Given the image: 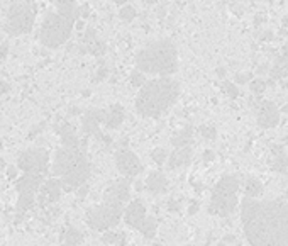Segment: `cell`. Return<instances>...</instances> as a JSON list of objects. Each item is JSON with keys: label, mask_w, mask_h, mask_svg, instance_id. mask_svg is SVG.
<instances>
[{"label": "cell", "mask_w": 288, "mask_h": 246, "mask_svg": "<svg viewBox=\"0 0 288 246\" xmlns=\"http://www.w3.org/2000/svg\"><path fill=\"white\" fill-rule=\"evenodd\" d=\"M241 221L250 244H288V202L244 197Z\"/></svg>", "instance_id": "obj_1"}, {"label": "cell", "mask_w": 288, "mask_h": 246, "mask_svg": "<svg viewBox=\"0 0 288 246\" xmlns=\"http://www.w3.org/2000/svg\"><path fill=\"white\" fill-rule=\"evenodd\" d=\"M180 85L168 76H159L154 80H146L141 85L139 95L136 99V110L143 117L158 119L168 112L178 100Z\"/></svg>", "instance_id": "obj_2"}, {"label": "cell", "mask_w": 288, "mask_h": 246, "mask_svg": "<svg viewBox=\"0 0 288 246\" xmlns=\"http://www.w3.org/2000/svg\"><path fill=\"white\" fill-rule=\"evenodd\" d=\"M55 6L56 9L48 12L39 31V39L51 50L68 41V37L71 36V29L80 16V9L76 7L75 0H55Z\"/></svg>", "instance_id": "obj_3"}, {"label": "cell", "mask_w": 288, "mask_h": 246, "mask_svg": "<svg viewBox=\"0 0 288 246\" xmlns=\"http://www.w3.org/2000/svg\"><path fill=\"white\" fill-rule=\"evenodd\" d=\"M128 200L129 183L126 180H117L105 190L102 204L87 211V224L95 231H107L114 228L124 214Z\"/></svg>", "instance_id": "obj_4"}, {"label": "cell", "mask_w": 288, "mask_h": 246, "mask_svg": "<svg viewBox=\"0 0 288 246\" xmlns=\"http://www.w3.org/2000/svg\"><path fill=\"white\" fill-rule=\"evenodd\" d=\"M92 172L90 161L87 153L80 146L70 148L63 146L58 149L55 155V163H53V175L61 177L63 189L75 190L80 185H85Z\"/></svg>", "instance_id": "obj_5"}, {"label": "cell", "mask_w": 288, "mask_h": 246, "mask_svg": "<svg viewBox=\"0 0 288 246\" xmlns=\"http://www.w3.org/2000/svg\"><path fill=\"white\" fill-rule=\"evenodd\" d=\"M136 66L143 73H149L156 76L172 75L178 68L177 46L170 39L156 41L138 53V56H136Z\"/></svg>", "instance_id": "obj_6"}, {"label": "cell", "mask_w": 288, "mask_h": 246, "mask_svg": "<svg viewBox=\"0 0 288 246\" xmlns=\"http://www.w3.org/2000/svg\"><path fill=\"white\" fill-rule=\"evenodd\" d=\"M237 190H239L237 177L224 175L221 180L217 182L216 189L212 192L209 212L221 216V218L231 216L237 207Z\"/></svg>", "instance_id": "obj_7"}, {"label": "cell", "mask_w": 288, "mask_h": 246, "mask_svg": "<svg viewBox=\"0 0 288 246\" xmlns=\"http://www.w3.org/2000/svg\"><path fill=\"white\" fill-rule=\"evenodd\" d=\"M36 21L34 7L27 2H14L7 14L6 31L11 36H21L31 32V29Z\"/></svg>", "instance_id": "obj_8"}, {"label": "cell", "mask_w": 288, "mask_h": 246, "mask_svg": "<svg viewBox=\"0 0 288 246\" xmlns=\"http://www.w3.org/2000/svg\"><path fill=\"white\" fill-rule=\"evenodd\" d=\"M43 182H45V177L41 173H24L21 178H17L16 189L19 192V199H17L19 212H26L31 209Z\"/></svg>", "instance_id": "obj_9"}, {"label": "cell", "mask_w": 288, "mask_h": 246, "mask_svg": "<svg viewBox=\"0 0 288 246\" xmlns=\"http://www.w3.org/2000/svg\"><path fill=\"white\" fill-rule=\"evenodd\" d=\"M50 165V155L46 149H26L17 158V168L24 173H46Z\"/></svg>", "instance_id": "obj_10"}, {"label": "cell", "mask_w": 288, "mask_h": 246, "mask_svg": "<svg viewBox=\"0 0 288 246\" xmlns=\"http://www.w3.org/2000/svg\"><path fill=\"white\" fill-rule=\"evenodd\" d=\"M115 165L117 170L126 177H138L143 172V165H141L139 158L128 148H122L115 153Z\"/></svg>", "instance_id": "obj_11"}, {"label": "cell", "mask_w": 288, "mask_h": 246, "mask_svg": "<svg viewBox=\"0 0 288 246\" xmlns=\"http://www.w3.org/2000/svg\"><path fill=\"white\" fill-rule=\"evenodd\" d=\"M104 117H105V109L87 110L84 115V124H81V128H84L85 134H92V136H95L97 139L104 141L105 144H110V138H107L105 134H102L99 129V124L104 122Z\"/></svg>", "instance_id": "obj_12"}, {"label": "cell", "mask_w": 288, "mask_h": 246, "mask_svg": "<svg viewBox=\"0 0 288 246\" xmlns=\"http://www.w3.org/2000/svg\"><path fill=\"white\" fill-rule=\"evenodd\" d=\"M124 219H126V224L131 226V228L141 231L143 226L148 219L146 216V207H144V202L143 200H133L131 204H128V207H124Z\"/></svg>", "instance_id": "obj_13"}, {"label": "cell", "mask_w": 288, "mask_h": 246, "mask_svg": "<svg viewBox=\"0 0 288 246\" xmlns=\"http://www.w3.org/2000/svg\"><path fill=\"white\" fill-rule=\"evenodd\" d=\"M280 122V109L271 100H265L258 107V124L263 129H271Z\"/></svg>", "instance_id": "obj_14"}, {"label": "cell", "mask_w": 288, "mask_h": 246, "mask_svg": "<svg viewBox=\"0 0 288 246\" xmlns=\"http://www.w3.org/2000/svg\"><path fill=\"white\" fill-rule=\"evenodd\" d=\"M61 190H63V183L58 178H50V180L43 182L41 187H39V192H41V200L43 202H56L61 197Z\"/></svg>", "instance_id": "obj_15"}, {"label": "cell", "mask_w": 288, "mask_h": 246, "mask_svg": "<svg viewBox=\"0 0 288 246\" xmlns=\"http://www.w3.org/2000/svg\"><path fill=\"white\" fill-rule=\"evenodd\" d=\"M56 133L60 134L63 146H70V148L80 146V138H78L75 128L70 122H61L60 126H56Z\"/></svg>", "instance_id": "obj_16"}, {"label": "cell", "mask_w": 288, "mask_h": 246, "mask_svg": "<svg viewBox=\"0 0 288 246\" xmlns=\"http://www.w3.org/2000/svg\"><path fill=\"white\" fill-rule=\"evenodd\" d=\"M190 160H192V148L190 146L177 148L168 158V168L170 170H177L180 167L188 165Z\"/></svg>", "instance_id": "obj_17"}, {"label": "cell", "mask_w": 288, "mask_h": 246, "mask_svg": "<svg viewBox=\"0 0 288 246\" xmlns=\"http://www.w3.org/2000/svg\"><path fill=\"white\" fill-rule=\"evenodd\" d=\"M126 112L124 107L120 104H114L112 107H109V110L105 109V117H104V124L109 129H117L120 128V124L124 122Z\"/></svg>", "instance_id": "obj_18"}, {"label": "cell", "mask_w": 288, "mask_h": 246, "mask_svg": "<svg viewBox=\"0 0 288 246\" xmlns=\"http://www.w3.org/2000/svg\"><path fill=\"white\" fill-rule=\"evenodd\" d=\"M167 189H168V180L161 172L149 173V177L146 178V190L151 192L153 195L161 194V192H167Z\"/></svg>", "instance_id": "obj_19"}, {"label": "cell", "mask_w": 288, "mask_h": 246, "mask_svg": "<svg viewBox=\"0 0 288 246\" xmlns=\"http://www.w3.org/2000/svg\"><path fill=\"white\" fill-rule=\"evenodd\" d=\"M193 139V129L187 126L183 129H180L178 133L173 134L172 138V144L175 148H183V146H190V143H192Z\"/></svg>", "instance_id": "obj_20"}, {"label": "cell", "mask_w": 288, "mask_h": 246, "mask_svg": "<svg viewBox=\"0 0 288 246\" xmlns=\"http://www.w3.org/2000/svg\"><path fill=\"white\" fill-rule=\"evenodd\" d=\"M286 71H288V55H281L276 58L275 65L270 70V75L273 80H280L286 75Z\"/></svg>", "instance_id": "obj_21"}, {"label": "cell", "mask_w": 288, "mask_h": 246, "mask_svg": "<svg viewBox=\"0 0 288 246\" xmlns=\"http://www.w3.org/2000/svg\"><path fill=\"white\" fill-rule=\"evenodd\" d=\"M275 161H273V170L278 172V173H285L286 168H288V156L286 153L283 151V148H275Z\"/></svg>", "instance_id": "obj_22"}, {"label": "cell", "mask_w": 288, "mask_h": 246, "mask_svg": "<svg viewBox=\"0 0 288 246\" xmlns=\"http://www.w3.org/2000/svg\"><path fill=\"white\" fill-rule=\"evenodd\" d=\"M244 194H246V197H260L263 194L261 182L255 177H250L246 180V185H244Z\"/></svg>", "instance_id": "obj_23"}, {"label": "cell", "mask_w": 288, "mask_h": 246, "mask_svg": "<svg viewBox=\"0 0 288 246\" xmlns=\"http://www.w3.org/2000/svg\"><path fill=\"white\" fill-rule=\"evenodd\" d=\"M102 241H104L105 244H124L126 243V234L117 233V231H105Z\"/></svg>", "instance_id": "obj_24"}, {"label": "cell", "mask_w": 288, "mask_h": 246, "mask_svg": "<svg viewBox=\"0 0 288 246\" xmlns=\"http://www.w3.org/2000/svg\"><path fill=\"white\" fill-rule=\"evenodd\" d=\"M63 241H65L66 244H78L84 241V234H81L80 231H76L75 228H71L66 231L65 236H63Z\"/></svg>", "instance_id": "obj_25"}, {"label": "cell", "mask_w": 288, "mask_h": 246, "mask_svg": "<svg viewBox=\"0 0 288 246\" xmlns=\"http://www.w3.org/2000/svg\"><path fill=\"white\" fill-rule=\"evenodd\" d=\"M87 51H90L92 55H95V56H100V55H104V53H105V45L95 37L94 41L87 43Z\"/></svg>", "instance_id": "obj_26"}, {"label": "cell", "mask_w": 288, "mask_h": 246, "mask_svg": "<svg viewBox=\"0 0 288 246\" xmlns=\"http://www.w3.org/2000/svg\"><path fill=\"white\" fill-rule=\"evenodd\" d=\"M167 149H163V148H156L153 149V153H151V158H153V161L156 163V165H163L164 161H167Z\"/></svg>", "instance_id": "obj_27"}, {"label": "cell", "mask_w": 288, "mask_h": 246, "mask_svg": "<svg viewBox=\"0 0 288 246\" xmlns=\"http://www.w3.org/2000/svg\"><path fill=\"white\" fill-rule=\"evenodd\" d=\"M198 131H200V134H202V136L205 138V139H216L217 138V129L214 128V126H211V124H205V126H200L198 128Z\"/></svg>", "instance_id": "obj_28"}, {"label": "cell", "mask_w": 288, "mask_h": 246, "mask_svg": "<svg viewBox=\"0 0 288 246\" xmlns=\"http://www.w3.org/2000/svg\"><path fill=\"white\" fill-rule=\"evenodd\" d=\"M119 16H120L122 21L131 22V21H133V19H136V11H134V7H131V6H124V7H120Z\"/></svg>", "instance_id": "obj_29"}, {"label": "cell", "mask_w": 288, "mask_h": 246, "mask_svg": "<svg viewBox=\"0 0 288 246\" xmlns=\"http://www.w3.org/2000/svg\"><path fill=\"white\" fill-rule=\"evenodd\" d=\"M266 87H268V85H266V81H265V80H261V78L251 80V92H253V94H256V95L265 94Z\"/></svg>", "instance_id": "obj_30"}, {"label": "cell", "mask_w": 288, "mask_h": 246, "mask_svg": "<svg viewBox=\"0 0 288 246\" xmlns=\"http://www.w3.org/2000/svg\"><path fill=\"white\" fill-rule=\"evenodd\" d=\"M144 81H146V76H144V73L141 70L136 68L133 73H131V84H133V87H136V89H139Z\"/></svg>", "instance_id": "obj_31"}, {"label": "cell", "mask_w": 288, "mask_h": 246, "mask_svg": "<svg viewBox=\"0 0 288 246\" xmlns=\"http://www.w3.org/2000/svg\"><path fill=\"white\" fill-rule=\"evenodd\" d=\"M222 89H224V92H226V94L229 95V97L231 99H236L237 95H239V90H237V87L232 84V81H227V80H224L222 81Z\"/></svg>", "instance_id": "obj_32"}, {"label": "cell", "mask_w": 288, "mask_h": 246, "mask_svg": "<svg viewBox=\"0 0 288 246\" xmlns=\"http://www.w3.org/2000/svg\"><path fill=\"white\" fill-rule=\"evenodd\" d=\"M251 80H253V73H250V71H248V73H237L236 75V81L241 85L248 84V81H251Z\"/></svg>", "instance_id": "obj_33"}, {"label": "cell", "mask_w": 288, "mask_h": 246, "mask_svg": "<svg viewBox=\"0 0 288 246\" xmlns=\"http://www.w3.org/2000/svg\"><path fill=\"white\" fill-rule=\"evenodd\" d=\"M214 158H216V155H214L212 149H207V151L203 153V161L209 163V161H214Z\"/></svg>", "instance_id": "obj_34"}, {"label": "cell", "mask_w": 288, "mask_h": 246, "mask_svg": "<svg viewBox=\"0 0 288 246\" xmlns=\"http://www.w3.org/2000/svg\"><path fill=\"white\" fill-rule=\"evenodd\" d=\"M7 53H9V45L6 43V45L0 46V60H6V58H7Z\"/></svg>", "instance_id": "obj_35"}, {"label": "cell", "mask_w": 288, "mask_h": 246, "mask_svg": "<svg viewBox=\"0 0 288 246\" xmlns=\"http://www.w3.org/2000/svg\"><path fill=\"white\" fill-rule=\"evenodd\" d=\"M107 75H109V71H107V68H100V71H99V73H97V76H95V80H97V81H102Z\"/></svg>", "instance_id": "obj_36"}, {"label": "cell", "mask_w": 288, "mask_h": 246, "mask_svg": "<svg viewBox=\"0 0 288 246\" xmlns=\"http://www.w3.org/2000/svg\"><path fill=\"white\" fill-rule=\"evenodd\" d=\"M6 92H9V84L4 80H0V95H4Z\"/></svg>", "instance_id": "obj_37"}, {"label": "cell", "mask_w": 288, "mask_h": 246, "mask_svg": "<svg viewBox=\"0 0 288 246\" xmlns=\"http://www.w3.org/2000/svg\"><path fill=\"white\" fill-rule=\"evenodd\" d=\"M197 211H198V204H197V202H193V204L190 206V209H188V214H195Z\"/></svg>", "instance_id": "obj_38"}, {"label": "cell", "mask_w": 288, "mask_h": 246, "mask_svg": "<svg viewBox=\"0 0 288 246\" xmlns=\"http://www.w3.org/2000/svg\"><path fill=\"white\" fill-rule=\"evenodd\" d=\"M222 241L224 243H236V238H234V236H226Z\"/></svg>", "instance_id": "obj_39"}, {"label": "cell", "mask_w": 288, "mask_h": 246, "mask_svg": "<svg viewBox=\"0 0 288 246\" xmlns=\"http://www.w3.org/2000/svg\"><path fill=\"white\" fill-rule=\"evenodd\" d=\"M43 128H45V124H41V126L34 128V129H32V131H31V136H34V134H36V133H39V131H41V129H43Z\"/></svg>", "instance_id": "obj_40"}, {"label": "cell", "mask_w": 288, "mask_h": 246, "mask_svg": "<svg viewBox=\"0 0 288 246\" xmlns=\"http://www.w3.org/2000/svg\"><path fill=\"white\" fill-rule=\"evenodd\" d=\"M217 75L221 76V78H224V76H226V70H224L222 66H221V68H217Z\"/></svg>", "instance_id": "obj_41"}, {"label": "cell", "mask_w": 288, "mask_h": 246, "mask_svg": "<svg viewBox=\"0 0 288 246\" xmlns=\"http://www.w3.org/2000/svg\"><path fill=\"white\" fill-rule=\"evenodd\" d=\"M168 207H170V211H178V206H177V202H173V200L170 202V206H168Z\"/></svg>", "instance_id": "obj_42"}, {"label": "cell", "mask_w": 288, "mask_h": 246, "mask_svg": "<svg viewBox=\"0 0 288 246\" xmlns=\"http://www.w3.org/2000/svg\"><path fill=\"white\" fill-rule=\"evenodd\" d=\"M9 177L16 178V168H9Z\"/></svg>", "instance_id": "obj_43"}, {"label": "cell", "mask_w": 288, "mask_h": 246, "mask_svg": "<svg viewBox=\"0 0 288 246\" xmlns=\"http://www.w3.org/2000/svg\"><path fill=\"white\" fill-rule=\"evenodd\" d=\"M263 21H265V17H263V16H256L255 24H260V22H263Z\"/></svg>", "instance_id": "obj_44"}, {"label": "cell", "mask_w": 288, "mask_h": 246, "mask_svg": "<svg viewBox=\"0 0 288 246\" xmlns=\"http://www.w3.org/2000/svg\"><path fill=\"white\" fill-rule=\"evenodd\" d=\"M144 2H146V4H149V6H153V4H156V2H158V0H144Z\"/></svg>", "instance_id": "obj_45"}, {"label": "cell", "mask_w": 288, "mask_h": 246, "mask_svg": "<svg viewBox=\"0 0 288 246\" xmlns=\"http://www.w3.org/2000/svg\"><path fill=\"white\" fill-rule=\"evenodd\" d=\"M281 112H285V114H288V105H285V107L281 109Z\"/></svg>", "instance_id": "obj_46"}, {"label": "cell", "mask_w": 288, "mask_h": 246, "mask_svg": "<svg viewBox=\"0 0 288 246\" xmlns=\"http://www.w3.org/2000/svg\"><path fill=\"white\" fill-rule=\"evenodd\" d=\"M286 199H288V190H286Z\"/></svg>", "instance_id": "obj_47"}, {"label": "cell", "mask_w": 288, "mask_h": 246, "mask_svg": "<svg viewBox=\"0 0 288 246\" xmlns=\"http://www.w3.org/2000/svg\"><path fill=\"white\" fill-rule=\"evenodd\" d=\"M285 141H286V143H288V136H286V139H285Z\"/></svg>", "instance_id": "obj_48"}]
</instances>
